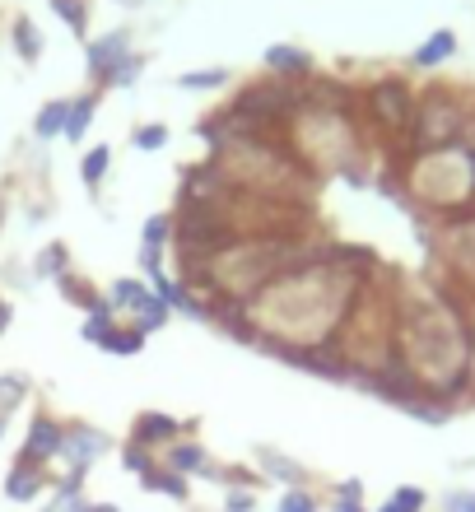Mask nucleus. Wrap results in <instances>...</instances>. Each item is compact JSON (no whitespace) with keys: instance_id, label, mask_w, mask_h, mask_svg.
<instances>
[{"instance_id":"obj_16","label":"nucleus","mask_w":475,"mask_h":512,"mask_svg":"<svg viewBox=\"0 0 475 512\" xmlns=\"http://www.w3.org/2000/svg\"><path fill=\"white\" fill-rule=\"evenodd\" d=\"M66 108L70 103H47V108L38 112V140H52V135L66 131Z\"/></svg>"},{"instance_id":"obj_17","label":"nucleus","mask_w":475,"mask_h":512,"mask_svg":"<svg viewBox=\"0 0 475 512\" xmlns=\"http://www.w3.org/2000/svg\"><path fill=\"white\" fill-rule=\"evenodd\" d=\"M108 159H112L108 145H98V149H89V154H84V182H89V187H98V182H103V173H108Z\"/></svg>"},{"instance_id":"obj_27","label":"nucleus","mask_w":475,"mask_h":512,"mask_svg":"<svg viewBox=\"0 0 475 512\" xmlns=\"http://www.w3.org/2000/svg\"><path fill=\"white\" fill-rule=\"evenodd\" d=\"M443 512H475V494H471V489L448 494V499H443Z\"/></svg>"},{"instance_id":"obj_18","label":"nucleus","mask_w":475,"mask_h":512,"mask_svg":"<svg viewBox=\"0 0 475 512\" xmlns=\"http://www.w3.org/2000/svg\"><path fill=\"white\" fill-rule=\"evenodd\" d=\"M145 294H150V289H140L136 280H117V284H112V308H131V312H136V303Z\"/></svg>"},{"instance_id":"obj_34","label":"nucleus","mask_w":475,"mask_h":512,"mask_svg":"<svg viewBox=\"0 0 475 512\" xmlns=\"http://www.w3.org/2000/svg\"><path fill=\"white\" fill-rule=\"evenodd\" d=\"M336 512H359V503H336Z\"/></svg>"},{"instance_id":"obj_2","label":"nucleus","mask_w":475,"mask_h":512,"mask_svg":"<svg viewBox=\"0 0 475 512\" xmlns=\"http://www.w3.org/2000/svg\"><path fill=\"white\" fill-rule=\"evenodd\" d=\"M415 94H410V84L401 80H378L373 89H368V112H373V122L382 126V131L392 135H410V126H415Z\"/></svg>"},{"instance_id":"obj_15","label":"nucleus","mask_w":475,"mask_h":512,"mask_svg":"<svg viewBox=\"0 0 475 512\" xmlns=\"http://www.w3.org/2000/svg\"><path fill=\"white\" fill-rule=\"evenodd\" d=\"M14 47H19V56H24V61H38V56H42V33L28 24V19H19V24H14Z\"/></svg>"},{"instance_id":"obj_22","label":"nucleus","mask_w":475,"mask_h":512,"mask_svg":"<svg viewBox=\"0 0 475 512\" xmlns=\"http://www.w3.org/2000/svg\"><path fill=\"white\" fill-rule=\"evenodd\" d=\"M168 229H173V219H168V215L145 219V243H150V247H163V243H168Z\"/></svg>"},{"instance_id":"obj_24","label":"nucleus","mask_w":475,"mask_h":512,"mask_svg":"<svg viewBox=\"0 0 475 512\" xmlns=\"http://www.w3.org/2000/svg\"><path fill=\"white\" fill-rule=\"evenodd\" d=\"M280 512H317L313 494H303V489H289L285 499H280Z\"/></svg>"},{"instance_id":"obj_31","label":"nucleus","mask_w":475,"mask_h":512,"mask_svg":"<svg viewBox=\"0 0 475 512\" xmlns=\"http://www.w3.org/2000/svg\"><path fill=\"white\" fill-rule=\"evenodd\" d=\"M229 512H252V499L247 494H229Z\"/></svg>"},{"instance_id":"obj_8","label":"nucleus","mask_w":475,"mask_h":512,"mask_svg":"<svg viewBox=\"0 0 475 512\" xmlns=\"http://www.w3.org/2000/svg\"><path fill=\"white\" fill-rule=\"evenodd\" d=\"M182 433V424L168 415H140L136 424V443H168V438H177Z\"/></svg>"},{"instance_id":"obj_23","label":"nucleus","mask_w":475,"mask_h":512,"mask_svg":"<svg viewBox=\"0 0 475 512\" xmlns=\"http://www.w3.org/2000/svg\"><path fill=\"white\" fill-rule=\"evenodd\" d=\"M392 503H396V508H406V512H420L424 508V489L420 485H401L392 494Z\"/></svg>"},{"instance_id":"obj_21","label":"nucleus","mask_w":475,"mask_h":512,"mask_svg":"<svg viewBox=\"0 0 475 512\" xmlns=\"http://www.w3.org/2000/svg\"><path fill=\"white\" fill-rule=\"evenodd\" d=\"M112 308H103V312H89V322H84V340H94V345H103L108 340V331H112Z\"/></svg>"},{"instance_id":"obj_32","label":"nucleus","mask_w":475,"mask_h":512,"mask_svg":"<svg viewBox=\"0 0 475 512\" xmlns=\"http://www.w3.org/2000/svg\"><path fill=\"white\" fill-rule=\"evenodd\" d=\"M266 466H271L275 475H285V480H294V466H285V461H275V457H266Z\"/></svg>"},{"instance_id":"obj_9","label":"nucleus","mask_w":475,"mask_h":512,"mask_svg":"<svg viewBox=\"0 0 475 512\" xmlns=\"http://www.w3.org/2000/svg\"><path fill=\"white\" fill-rule=\"evenodd\" d=\"M163 466H168V471H177V475L205 471V452H201V443H177L173 452L163 457Z\"/></svg>"},{"instance_id":"obj_30","label":"nucleus","mask_w":475,"mask_h":512,"mask_svg":"<svg viewBox=\"0 0 475 512\" xmlns=\"http://www.w3.org/2000/svg\"><path fill=\"white\" fill-rule=\"evenodd\" d=\"M359 494H364L359 480H345V485H340V503H359Z\"/></svg>"},{"instance_id":"obj_26","label":"nucleus","mask_w":475,"mask_h":512,"mask_svg":"<svg viewBox=\"0 0 475 512\" xmlns=\"http://www.w3.org/2000/svg\"><path fill=\"white\" fill-rule=\"evenodd\" d=\"M136 75H140V56H126V61H122V66H117V70H112L108 80L117 84V89H126V84L136 80Z\"/></svg>"},{"instance_id":"obj_4","label":"nucleus","mask_w":475,"mask_h":512,"mask_svg":"<svg viewBox=\"0 0 475 512\" xmlns=\"http://www.w3.org/2000/svg\"><path fill=\"white\" fill-rule=\"evenodd\" d=\"M126 56H131L126 52V33H108V38L89 42V70H94V80H108Z\"/></svg>"},{"instance_id":"obj_36","label":"nucleus","mask_w":475,"mask_h":512,"mask_svg":"<svg viewBox=\"0 0 475 512\" xmlns=\"http://www.w3.org/2000/svg\"><path fill=\"white\" fill-rule=\"evenodd\" d=\"M89 512H117V508H112V503H103V508H89Z\"/></svg>"},{"instance_id":"obj_12","label":"nucleus","mask_w":475,"mask_h":512,"mask_svg":"<svg viewBox=\"0 0 475 512\" xmlns=\"http://www.w3.org/2000/svg\"><path fill=\"white\" fill-rule=\"evenodd\" d=\"M140 480H145V489H163L168 499H187V480H182L177 471H159V466H150Z\"/></svg>"},{"instance_id":"obj_10","label":"nucleus","mask_w":475,"mask_h":512,"mask_svg":"<svg viewBox=\"0 0 475 512\" xmlns=\"http://www.w3.org/2000/svg\"><path fill=\"white\" fill-rule=\"evenodd\" d=\"M168 312H173V308H168L159 294H145L136 303V326H140V331H159V326L168 322Z\"/></svg>"},{"instance_id":"obj_3","label":"nucleus","mask_w":475,"mask_h":512,"mask_svg":"<svg viewBox=\"0 0 475 512\" xmlns=\"http://www.w3.org/2000/svg\"><path fill=\"white\" fill-rule=\"evenodd\" d=\"M61 443H66V429H61V424H52V419H33L28 443H24V466L47 461V457H61Z\"/></svg>"},{"instance_id":"obj_20","label":"nucleus","mask_w":475,"mask_h":512,"mask_svg":"<svg viewBox=\"0 0 475 512\" xmlns=\"http://www.w3.org/2000/svg\"><path fill=\"white\" fill-rule=\"evenodd\" d=\"M52 10L66 19L70 28H75V38H84V28H89V19H84V5L80 0H52Z\"/></svg>"},{"instance_id":"obj_29","label":"nucleus","mask_w":475,"mask_h":512,"mask_svg":"<svg viewBox=\"0 0 475 512\" xmlns=\"http://www.w3.org/2000/svg\"><path fill=\"white\" fill-rule=\"evenodd\" d=\"M126 466H131V471H136V475H145V471H150V457H145V443H131V447H126Z\"/></svg>"},{"instance_id":"obj_35","label":"nucleus","mask_w":475,"mask_h":512,"mask_svg":"<svg viewBox=\"0 0 475 512\" xmlns=\"http://www.w3.org/2000/svg\"><path fill=\"white\" fill-rule=\"evenodd\" d=\"M378 512H406V508H396V503H392V499H387V503H382V508H378Z\"/></svg>"},{"instance_id":"obj_13","label":"nucleus","mask_w":475,"mask_h":512,"mask_svg":"<svg viewBox=\"0 0 475 512\" xmlns=\"http://www.w3.org/2000/svg\"><path fill=\"white\" fill-rule=\"evenodd\" d=\"M61 452H75V457H80V466H89V461H94V452H103V438H98V433H89V429H75V433H66Z\"/></svg>"},{"instance_id":"obj_37","label":"nucleus","mask_w":475,"mask_h":512,"mask_svg":"<svg viewBox=\"0 0 475 512\" xmlns=\"http://www.w3.org/2000/svg\"><path fill=\"white\" fill-rule=\"evenodd\" d=\"M122 5H140V0H122Z\"/></svg>"},{"instance_id":"obj_19","label":"nucleus","mask_w":475,"mask_h":512,"mask_svg":"<svg viewBox=\"0 0 475 512\" xmlns=\"http://www.w3.org/2000/svg\"><path fill=\"white\" fill-rule=\"evenodd\" d=\"M177 84H182V89H219V84H229V75H224V70H187Z\"/></svg>"},{"instance_id":"obj_7","label":"nucleus","mask_w":475,"mask_h":512,"mask_svg":"<svg viewBox=\"0 0 475 512\" xmlns=\"http://www.w3.org/2000/svg\"><path fill=\"white\" fill-rule=\"evenodd\" d=\"M42 489V475L33 471V466H14L10 480H5V494H10L14 503H33Z\"/></svg>"},{"instance_id":"obj_33","label":"nucleus","mask_w":475,"mask_h":512,"mask_svg":"<svg viewBox=\"0 0 475 512\" xmlns=\"http://www.w3.org/2000/svg\"><path fill=\"white\" fill-rule=\"evenodd\" d=\"M10 317H14V312H10V303H5V298H0V331H5V326H10Z\"/></svg>"},{"instance_id":"obj_1","label":"nucleus","mask_w":475,"mask_h":512,"mask_svg":"<svg viewBox=\"0 0 475 512\" xmlns=\"http://www.w3.org/2000/svg\"><path fill=\"white\" fill-rule=\"evenodd\" d=\"M462 131H466V112L457 108V98H448L443 89H434V94L415 108V126H410V135H415V145L420 149H448V145L462 140Z\"/></svg>"},{"instance_id":"obj_28","label":"nucleus","mask_w":475,"mask_h":512,"mask_svg":"<svg viewBox=\"0 0 475 512\" xmlns=\"http://www.w3.org/2000/svg\"><path fill=\"white\" fill-rule=\"evenodd\" d=\"M61 261H66V252H61V247H47V252L38 256V275H61Z\"/></svg>"},{"instance_id":"obj_25","label":"nucleus","mask_w":475,"mask_h":512,"mask_svg":"<svg viewBox=\"0 0 475 512\" xmlns=\"http://www.w3.org/2000/svg\"><path fill=\"white\" fill-rule=\"evenodd\" d=\"M168 145V131L163 126H140L136 131V149H163Z\"/></svg>"},{"instance_id":"obj_11","label":"nucleus","mask_w":475,"mask_h":512,"mask_svg":"<svg viewBox=\"0 0 475 512\" xmlns=\"http://www.w3.org/2000/svg\"><path fill=\"white\" fill-rule=\"evenodd\" d=\"M89 117H94V98L84 94V98H75L66 108V140H84V131H89Z\"/></svg>"},{"instance_id":"obj_14","label":"nucleus","mask_w":475,"mask_h":512,"mask_svg":"<svg viewBox=\"0 0 475 512\" xmlns=\"http://www.w3.org/2000/svg\"><path fill=\"white\" fill-rule=\"evenodd\" d=\"M140 345H145V331H122V326H112L108 340H103V350L108 354H122V359H131V354H140Z\"/></svg>"},{"instance_id":"obj_6","label":"nucleus","mask_w":475,"mask_h":512,"mask_svg":"<svg viewBox=\"0 0 475 512\" xmlns=\"http://www.w3.org/2000/svg\"><path fill=\"white\" fill-rule=\"evenodd\" d=\"M308 66H313V61H308V52L285 47V42L266 52V70H275V75H294V80H299V75H308Z\"/></svg>"},{"instance_id":"obj_5","label":"nucleus","mask_w":475,"mask_h":512,"mask_svg":"<svg viewBox=\"0 0 475 512\" xmlns=\"http://www.w3.org/2000/svg\"><path fill=\"white\" fill-rule=\"evenodd\" d=\"M452 52H457V33H452V28H438L434 38H429V42L420 47V52H415V66L434 70V66H443V61H448Z\"/></svg>"}]
</instances>
